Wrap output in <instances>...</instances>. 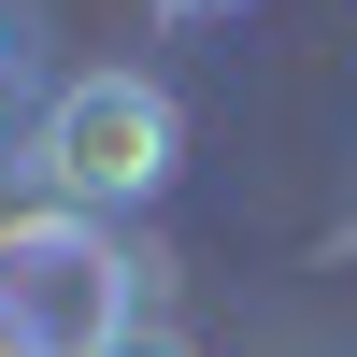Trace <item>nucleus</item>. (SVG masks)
<instances>
[{
  "label": "nucleus",
  "instance_id": "f257e3e1",
  "mask_svg": "<svg viewBox=\"0 0 357 357\" xmlns=\"http://www.w3.org/2000/svg\"><path fill=\"white\" fill-rule=\"evenodd\" d=\"M29 158H43V186L72 200V215H143V200L186 172V100H172L158 72H72L43 114H29Z\"/></svg>",
  "mask_w": 357,
  "mask_h": 357
},
{
  "label": "nucleus",
  "instance_id": "f03ea898",
  "mask_svg": "<svg viewBox=\"0 0 357 357\" xmlns=\"http://www.w3.org/2000/svg\"><path fill=\"white\" fill-rule=\"evenodd\" d=\"M129 314H143V272H129V243L100 215L43 200V215L0 229V343L15 357H100Z\"/></svg>",
  "mask_w": 357,
  "mask_h": 357
},
{
  "label": "nucleus",
  "instance_id": "7ed1b4c3",
  "mask_svg": "<svg viewBox=\"0 0 357 357\" xmlns=\"http://www.w3.org/2000/svg\"><path fill=\"white\" fill-rule=\"evenodd\" d=\"M100 357H200V343H186V329H158V314H129V329H114Z\"/></svg>",
  "mask_w": 357,
  "mask_h": 357
},
{
  "label": "nucleus",
  "instance_id": "20e7f679",
  "mask_svg": "<svg viewBox=\"0 0 357 357\" xmlns=\"http://www.w3.org/2000/svg\"><path fill=\"white\" fill-rule=\"evenodd\" d=\"M15 100H29V43L0 29V114H15Z\"/></svg>",
  "mask_w": 357,
  "mask_h": 357
},
{
  "label": "nucleus",
  "instance_id": "39448f33",
  "mask_svg": "<svg viewBox=\"0 0 357 357\" xmlns=\"http://www.w3.org/2000/svg\"><path fill=\"white\" fill-rule=\"evenodd\" d=\"M158 15H229V0H158Z\"/></svg>",
  "mask_w": 357,
  "mask_h": 357
}]
</instances>
